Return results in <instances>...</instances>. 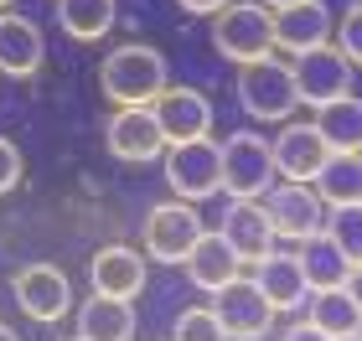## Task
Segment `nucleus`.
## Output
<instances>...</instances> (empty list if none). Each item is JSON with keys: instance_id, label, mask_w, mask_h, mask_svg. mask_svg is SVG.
Wrapping results in <instances>:
<instances>
[{"instance_id": "nucleus-1", "label": "nucleus", "mask_w": 362, "mask_h": 341, "mask_svg": "<svg viewBox=\"0 0 362 341\" xmlns=\"http://www.w3.org/2000/svg\"><path fill=\"white\" fill-rule=\"evenodd\" d=\"M98 88H104L109 104L119 109H140V104H156L160 93L171 88V73H166V57L145 42H124L98 62Z\"/></svg>"}, {"instance_id": "nucleus-2", "label": "nucleus", "mask_w": 362, "mask_h": 341, "mask_svg": "<svg viewBox=\"0 0 362 341\" xmlns=\"http://www.w3.org/2000/svg\"><path fill=\"white\" fill-rule=\"evenodd\" d=\"M238 104L249 119L259 124H290L295 109H300V88H295V68L279 57H264V62H249L238 68Z\"/></svg>"}, {"instance_id": "nucleus-3", "label": "nucleus", "mask_w": 362, "mask_h": 341, "mask_svg": "<svg viewBox=\"0 0 362 341\" xmlns=\"http://www.w3.org/2000/svg\"><path fill=\"white\" fill-rule=\"evenodd\" d=\"M279 181L274 171V145L259 129H233L223 140V191L233 202H264Z\"/></svg>"}, {"instance_id": "nucleus-4", "label": "nucleus", "mask_w": 362, "mask_h": 341, "mask_svg": "<svg viewBox=\"0 0 362 341\" xmlns=\"http://www.w3.org/2000/svg\"><path fill=\"white\" fill-rule=\"evenodd\" d=\"M212 47L238 68L274 57V11L259 0H233L223 16H212Z\"/></svg>"}, {"instance_id": "nucleus-5", "label": "nucleus", "mask_w": 362, "mask_h": 341, "mask_svg": "<svg viewBox=\"0 0 362 341\" xmlns=\"http://www.w3.org/2000/svg\"><path fill=\"white\" fill-rule=\"evenodd\" d=\"M166 186L181 202H207L223 191V145L218 140H187V145H166Z\"/></svg>"}, {"instance_id": "nucleus-6", "label": "nucleus", "mask_w": 362, "mask_h": 341, "mask_svg": "<svg viewBox=\"0 0 362 341\" xmlns=\"http://www.w3.org/2000/svg\"><path fill=\"white\" fill-rule=\"evenodd\" d=\"M207 227H202V213H197V202H156L151 207V217H145V253L160 258V264H181L192 249H197V238H202Z\"/></svg>"}, {"instance_id": "nucleus-7", "label": "nucleus", "mask_w": 362, "mask_h": 341, "mask_svg": "<svg viewBox=\"0 0 362 341\" xmlns=\"http://www.w3.org/2000/svg\"><path fill=\"white\" fill-rule=\"evenodd\" d=\"M264 213H269L274 238L285 243H305L326 227V202L310 181H274V191L264 197Z\"/></svg>"}, {"instance_id": "nucleus-8", "label": "nucleus", "mask_w": 362, "mask_h": 341, "mask_svg": "<svg viewBox=\"0 0 362 341\" xmlns=\"http://www.w3.org/2000/svg\"><path fill=\"white\" fill-rule=\"evenodd\" d=\"M212 316L223 321L228 341H259L274 331V305L264 300V289H259L249 274H238L233 285H223L218 295H212Z\"/></svg>"}, {"instance_id": "nucleus-9", "label": "nucleus", "mask_w": 362, "mask_h": 341, "mask_svg": "<svg viewBox=\"0 0 362 341\" xmlns=\"http://www.w3.org/2000/svg\"><path fill=\"white\" fill-rule=\"evenodd\" d=\"M104 145H109L114 160H124V166H145V160H160V155H166V135H160L151 104H140V109H114L109 124H104Z\"/></svg>"}, {"instance_id": "nucleus-10", "label": "nucleus", "mask_w": 362, "mask_h": 341, "mask_svg": "<svg viewBox=\"0 0 362 341\" xmlns=\"http://www.w3.org/2000/svg\"><path fill=\"white\" fill-rule=\"evenodd\" d=\"M295 88H300V104L321 109V104H337L352 93V62L337 52V47H316V52L295 57Z\"/></svg>"}, {"instance_id": "nucleus-11", "label": "nucleus", "mask_w": 362, "mask_h": 341, "mask_svg": "<svg viewBox=\"0 0 362 341\" xmlns=\"http://www.w3.org/2000/svg\"><path fill=\"white\" fill-rule=\"evenodd\" d=\"M16 305H21L31 321L52 326V321H62L73 311V280L57 264H26L16 274Z\"/></svg>"}, {"instance_id": "nucleus-12", "label": "nucleus", "mask_w": 362, "mask_h": 341, "mask_svg": "<svg viewBox=\"0 0 362 341\" xmlns=\"http://www.w3.org/2000/svg\"><path fill=\"white\" fill-rule=\"evenodd\" d=\"M269 145H274L279 181H310V186H316V176L326 171V160H332V150H326V140H321L316 124H295L290 119Z\"/></svg>"}, {"instance_id": "nucleus-13", "label": "nucleus", "mask_w": 362, "mask_h": 341, "mask_svg": "<svg viewBox=\"0 0 362 341\" xmlns=\"http://www.w3.org/2000/svg\"><path fill=\"white\" fill-rule=\"evenodd\" d=\"M88 280H93V295H114V300H135L151 269H145V253L129 249V243H109L88 258Z\"/></svg>"}, {"instance_id": "nucleus-14", "label": "nucleus", "mask_w": 362, "mask_h": 341, "mask_svg": "<svg viewBox=\"0 0 362 341\" xmlns=\"http://www.w3.org/2000/svg\"><path fill=\"white\" fill-rule=\"evenodd\" d=\"M151 109H156V124H160V135H166V145H187V140L212 135V104H207V93H197V88H166Z\"/></svg>"}, {"instance_id": "nucleus-15", "label": "nucleus", "mask_w": 362, "mask_h": 341, "mask_svg": "<svg viewBox=\"0 0 362 341\" xmlns=\"http://www.w3.org/2000/svg\"><path fill=\"white\" fill-rule=\"evenodd\" d=\"M42 62H47L42 26L16 16V11H0V73L6 78H37Z\"/></svg>"}, {"instance_id": "nucleus-16", "label": "nucleus", "mask_w": 362, "mask_h": 341, "mask_svg": "<svg viewBox=\"0 0 362 341\" xmlns=\"http://www.w3.org/2000/svg\"><path fill=\"white\" fill-rule=\"evenodd\" d=\"M332 31H337L332 11H326L321 0H300V6L274 11V47H285L290 57H305V52H316V47H326Z\"/></svg>"}, {"instance_id": "nucleus-17", "label": "nucleus", "mask_w": 362, "mask_h": 341, "mask_svg": "<svg viewBox=\"0 0 362 341\" xmlns=\"http://www.w3.org/2000/svg\"><path fill=\"white\" fill-rule=\"evenodd\" d=\"M249 280L264 289V300L274 305V311H300V305L310 300V285H305V269H300V253H264L254 264Z\"/></svg>"}, {"instance_id": "nucleus-18", "label": "nucleus", "mask_w": 362, "mask_h": 341, "mask_svg": "<svg viewBox=\"0 0 362 341\" xmlns=\"http://www.w3.org/2000/svg\"><path fill=\"white\" fill-rule=\"evenodd\" d=\"M181 264H187V280L197 289H207V295H218L223 285H233L243 274V258H238V249L223 233H202V238H197V249L181 258Z\"/></svg>"}, {"instance_id": "nucleus-19", "label": "nucleus", "mask_w": 362, "mask_h": 341, "mask_svg": "<svg viewBox=\"0 0 362 341\" xmlns=\"http://www.w3.org/2000/svg\"><path fill=\"white\" fill-rule=\"evenodd\" d=\"M218 233L238 249V258L243 264H259L264 253H274V227H269V213H264V202H233L223 213V227Z\"/></svg>"}, {"instance_id": "nucleus-20", "label": "nucleus", "mask_w": 362, "mask_h": 341, "mask_svg": "<svg viewBox=\"0 0 362 341\" xmlns=\"http://www.w3.org/2000/svg\"><path fill=\"white\" fill-rule=\"evenodd\" d=\"M83 341H129L135 336V300H114V295H88L78 305V331Z\"/></svg>"}, {"instance_id": "nucleus-21", "label": "nucleus", "mask_w": 362, "mask_h": 341, "mask_svg": "<svg viewBox=\"0 0 362 341\" xmlns=\"http://www.w3.org/2000/svg\"><path fill=\"white\" fill-rule=\"evenodd\" d=\"M310 124L321 129V140H326L332 155H362V99L357 93H347V99H337V104H321Z\"/></svg>"}, {"instance_id": "nucleus-22", "label": "nucleus", "mask_w": 362, "mask_h": 341, "mask_svg": "<svg viewBox=\"0 0 362 341\" xmlns=\"http://www.w3.org/2000/svg\"><path fill=\"white\" fill-rule=\"evenodd\" d=\"M310 326H321L326 336H357L362 331V305L347 295V285L341 289H310V311H305Z\"/></svg>"}, {"instance_id": "nucleus-23", "label": "nucleus", "mask_w": 362, "mask_h": 341, "mask_svg": "<svg viewBox=\"0 0 362 341\" xmlns=\"http://www.w3.org/2000/svg\"><path fill=\"white\" fill-rule=\"evenodd\" d=\"M300 269H305V285L310 289H341V285H347V274H352V258L341 253L326 233H316V238L300 243Z\"/></svg>"}, {"instance_id": "nucleus-24", "label": "nucleus", "mask_w": 362, "mask_h": 341, "mask_svg": "<svg viewBox=\"0 0 362 341\" xmlns=\"http://www.w3.org/2000/svg\"><path fill=\"white\" fill-rule=\"evenodd\" d=\"M114 0H57V26L73 42H104L114 31Z\"/></svg>"}, {"instance_id": "nucleus-25", "label": "nucleus", "mask_w": 362, "mask_h": 341, "mask_svg": "<svg viewBox=\"0 0 362 341\" xmlns=\"http://www.w3.org/2000/svg\"><path fill=\"white\" fill-rule=\"evenodd\" d=\"M316 191L326 207H357L362 202V155H332L316 176Z\"/></svg>"}, {"instance_id": "nucleus-26", "label": "nucleus", "mask_w": 362, "mask_h": 341, "mask_svg": "<svg viewBox=\"0 0 362 341\" xmlns=\"http://www.w3.org/2000/svg\"><path fill=\"white\" fill-rule=\"evenodd\" d=\"M321 233L332 238L352 264H362V202L357 207H326V227Z\"/></svg>"}, {"instance_id": "nucleus-27", "label": "nucleus", "mask_w": 362, "mask_h": 341, "mask_svg": "<svg viewBox=\"0 0 362 341\" xmlns=\"http://www.w3.org/2000/svg\"><path fill=\"white\" fill-rule=\"evenodd\" d=\"M171 341H228V331H223V321L212 316V305H192V311L176 316Z\"/></svg>"}, {"instance_id": "nucleus-28", "label": "nucleus", "mask_w": 362, "mask_h": 341, "mask_svg": "<svg viewBox=\"0 0 362 341\" xmlns=\"http://www.w3.org/2000/svg\"><path fill=\"white\" fill-rule=\"evenodd\" d=\"M337 52L347 57L352 68H362V6H352V11L337 21Z\"/></svg>"}, {"instance_id": "nucleus-29", "label": "nucleus", "mask_w": 362, "mask_h": 341, "mask_svg": "<svg viewBox=\"0 0 362 341\" xmlns=\"http://www.w3.org/2000/svg\"><path fill=\"white\" fill-rule=\"evenodd\" d=\"M21 176H26V160H21V150H16L11 140H0V197H11V191L21 186Z\"/></svg>"}, {"instance_id": "nucleus-30", "label": "nucleus", "mask_w": 362, "mask_h": 341, "mask_svg": "<svg viewBox=\"0 0 362 341\" xmlns=\"http://www.w3.org/2000/svg\"><path fill=\"white\" fill-rule=\"evenodd\" d=\"M181 11H192V16H223L228 6H233V0H176Z\"/></svg>"}, {"instance_id": "nucleus-31", "label": "nucleus", "mask_w": 362, "mask_h": 341, "mask_svg": "<svg viewBox=\"0 0 362 341\" xmlns=\"http://www.w3.org/2000/svg\"><path fill=\"white\" fill-rule=\"evenodd\" d=\"M279 341H332V336H326L321 326H310V321H295V326L279 336Z\"/></svg>"}, {"instance_id": "nucleus-32", "label": "nucleus", "mask_w": 362, "mask_h": 341, "mask_svg": "<svg viewBox=\"0 0 362 341\" xmlns=\"http://www.w3.org/2000/svg\"><path fill=\"white\" fill-rule=\"evenodd\" d=\"M347 295L362 305V264H352V274H347Z\"/></svg>"}, {"instance_id": "nucleus-33", "label": "nucleus", "mask_w": 362, "mask_h": 341, "mask_svg": "<svg viewBox=\"0 0 362 341\" xmlns=\"http://www.w3.org/2000/svg\"><path fill=\"white\" fill-rule=\"evenodd\" d=\"M259 6H269V11H285V6H300V0H259Z\"/></svg>"}, {"instance_id": "nucleus-34", "label": "nucleus", "mask_w": 362, "mask_h": 341, "mask_svg": "<svg viewBox=\"0 0 362 341\" xmlns=\"http://www.w3.org/2000/svg\"><path fill=\"white\" fill-rule=\"evenodd\" d=\"M0 341H21V336H16V331L6 326V321H0Z\"/></svg>"}, {"instance_id": "nucleus-35", "label": "nucleus", "mask_w": 362, "mask_h": 341, "mask_svg": "<svg viewBox=\"0 0 362 341\" xmlns=\"http://www.w3.org/2000/svg\"><path fill=\"white\" fill-rule=\"evenodd\" d=\"M337 341H362V331H357V336H337Z\"/></svg>"}, {"instance_id": "nucleus-36", "label": "nucleus", "mask_w": 362, "mask_h": 341, "mask_svg": "<svg viewBox=\"0 0 362 341\" xmlns=\"http://www.w3.org/2000/svg\"><path fill=\"white\" fill-rule=\"evenodd\" d=\"M68 341H83V336H68Z\"/></svg>"}, {"instance_id": "nucleus-37", "label": "nucleus", "mask_w": 362, "mask_h": 341, "mask_svg": "<svg viewBox=\"0 0 362 341\" xmlns=\"http://www.w3.org/2000/svg\"><path fill=\"white\" fill-rule=\"evenodd\" d=\"M0 6H11V0H0Z\"/></svg>"}]
</instances>
